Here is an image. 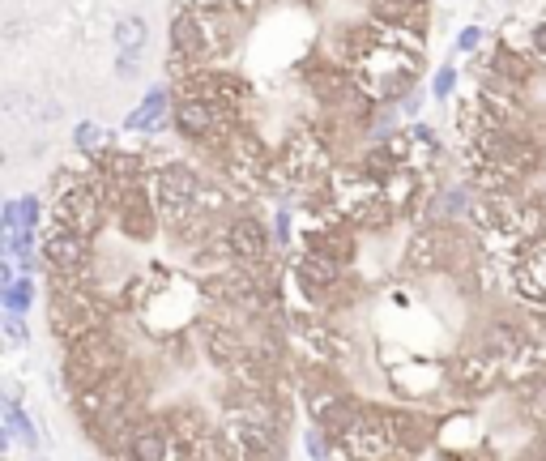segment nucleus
<instances>
[{
	"label": "nucleus",
	"instance_id": "3",
	"mask_svg": "<svg viewBox=\"0 0 546 461\" xmlns=\"http://www.w3.org/2000/svg\"><path fill=\"white\" fill-rule=\"evenodd\" d=\"M171 107H175V90L154 86V90H146V99H141V103L124 116L120 129H124V133H158V129H167Z\"/></svg>",
	"mask_w": 546,
	"mask_h": 461
},
{
	"label": "nucleus",
	"instance_id": "11",
	"mask_svg": "<svg viewBox=\"0 0 546 461\" xmlns=\"http://www.w3.org/2000/svg\"><path fill=\"white\" fill-rule=\"evenodd\" d=\"M0 227H5V240L22 231V205H18V201H5V205H0Z\"/></svg>",
	"mask_w": 546,
	"mask_h": 461
},
{
	"label": "nucleus",
	"instance_id": "5",
	"mask_svg": "<svg viewBox=\"0 0 546 461\" xmlns=\"http://www.w3.org/2000/svg\"><path fill=\"white\" fill-rule=\"evenodd\" d=\"M35 295H39V286H35L30 274H22L9 286H0V304H5V312H13V316H26L30 308H35Z\"/></svg>",
	"mask_w": 546,
	"mask_h": 461
},
{
	"label": "nucleus",
	"instance_id": "6",
	"mask_svg": "<svg viewBox=\"0 0 546 461\" xmlns=\"http://www.w3.org/2000/svg\"><path fill=\"white\" fill-rule=\"evenodd\" d=\"M299 444H303V453H308V461H346L342 444H337L329 432H320L316 423H308V432L299 436Z\"/></svg>",
	"mask_w": 546,
	"mask_h": 461
},
{
	"label": "nucleus",
	"instance_id": "10",
	"mask_svg": "<svg viewBox=\"0 0 546 461\" xmlns=\"http://www.w3.org/2000/svg\"><path fill=\"white\" fill-rule=\"evenodd\" d=\"M487 43V30L483 26H465L461 35H457V52H465V56H478V47Z\"/></svg>",
	"mask_w": 546,
	"mask_h": 461
},
{
	"label": "nucleus",
	"instance_id": "4",
	"mask_svg": "<svg viewBox=\"0 0 546 461\" xmlns=\"http://www.w3.org/2000/svg\"><path fill=\"white\" fill-rule=\"evenodd\" d=\"M111 43H116V52H141V47L150 43V22L141 18V13H128V18H120L116 30H111Z\"/></svg>",
	"mask_w": 546,
	"mask_h": 461
},
{
	"label": "nucleus",
	"instance_id": "14",
	"mask_svg": "<svg viewBox=\"0 0 546 461\" xmlns=\"http://www.w3.org/2000/svg\"><path fill=\"white\" fill-rule=\"evenodd\" d=\"M30 457H35V461H47V457H43V453H30Z\"/></svg>",
	"mask_w": 546,
	"mask_h": 461
},
{
	"label": "nucleus",
	"instance_id": "7",
	"mask_svg": "<svg viewBox=\"0 0 546 461\" xmlns=\"http://www.w3.org/2000/svg\"><path fill=\"white\" fill-rule=\"evenodd\" d=\"M73 146H77V154H82V158H90V154L107 150V146H111V137H107L103 124L82 120V124H77V129H73Z\"/></svg>",
	"mask_w": 546,
	"mask_h": 461
},
{
	"label": "nucleus",
	"instance_id": "9",
	"mask_svg": "<svg viewBox=\"0 0 546 461\" xmlns=\"http://www.w3.org/2000/svg\"><path fill=\"white\" fill-rule=\"evenodd\" d=\"M5 342L9 346H18V351H26L30 346V325H26V316H13V312H5Z\"/></svg>",
	"mask_w": 546,
	"mask_h": 461
},
{
	"label": "nucleus",
	"instance_id": "13",
	"mask_svg": "<svg viewBox=\"0 0 546 461\" xmlns=\"http://www.w3.org/2000/svg\"><path fill=\"white\" fill-rule=\"evenodd\" d=\"M423 103H427V94H423V90H410L406 99H401V116H406V124L423 120Z\"/></svg>",
	"mask_w": 546,
	"mask_h": 461
},
{
	"label": "nucleus",
	"instance_id": "2",
	"mask_svg": "<svg viewBox=\"0 0 546 461\" xmlns=\"http://www.w3.org/2000/svg\"><path fill=\"white\" fill-rule=\"evenodd\" d=\"M175 457H180V440L171 436V427L163 419L150 415L137 423V432L128 440L120 461H175Z\"/></svg>",
	"mask_w": 546,
	"mask_h": 461
},
{
	"label": "nucleus",
	"instance_id": "8",
	"mask_svg": "<svg viewBox=\"0 0 546 461\" xmlns=\"http://www.w3.org/2000/svg\"><path fill=\"white\" fill-rule=\"evenodd\" d=\"M453 90H457V69L453 65H444V69H436V73H431V99H436V103H448V99H453Z\"/></svg>",
	"mask_w": 546,
	"mask_h": 461
},
{
	"label": "nucleus",
	"instance_id": "1",
	"mask_svg": "<svg viewBox=\"0 0 546 461\" xmlns=\"http://www.w3.org/2000/svg\"><path fill=\"white\" fill-rule=\"evenodd\" d=\"M295 248L312 252V257H325V261L342 265V269H355L363 261V235L355 231V222H350L346 214L329 218V222H303Z\"/></svg>",
	"mask_w": 546,
	"mask_h": 461
},
{
	"label": "nucleus",
	"instance_id": "12",
	"mask_svg": "<svg viewBox=\"0 0 546 461\" xmlns=\"http://www.w3.org/2000/svg\"><path fill=\"white\" fill-rule=\"evenodd\" d=\"M137 73H141V52H120L116 56V77H120V82H133Z\"/></svg>",
	"mask_w": 546,
	"mask_h": 461
}]
</instances>
